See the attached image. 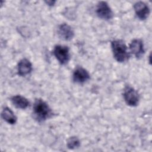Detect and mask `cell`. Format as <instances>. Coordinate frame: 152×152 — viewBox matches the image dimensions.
Masks as SVG:
<instances>
[{"label": "cell", "mask_w": 152, "mask_h": 152, "mask_svg": "<svg viewBox=\"0 0 152 152\" xmlns=\"http://www.w3.org/2000/svg\"><path fill=\"white\" fill-rule=\"evenodd\" d=\"M33 114L35 119L41 122L50 118L52 111L46 102L42 99H36L33 106Z\"/></svg>", "instance_id": "cell-1"}, {"label": "cell", "mask_w": 152, "mask_h": 152, "mask_svg": "<svg viewBox=\"0 0 152 152\" xmlns=\"http://www.w3.org/2000/svg\"><path fill=\"white\" fill-rule=\"evenodd\" d=\"M111 48L113 57L118 62H124L129 58L130 54L128 48L122 40L116 39L112 41Z\"/></svg>", "instance_id": "cell-2"}, {"label": "cell", "mask_w": 152, "mask_h": 152, "mask_svg": "<svg viewBox=\"0 0 152 152\" xmlns=\"http://www.w3.org/2000/svg\"><path fill=\"white\" fill-rule=\"evenodd\" d=\"M123 97L126 104L131 107L137 106L140 102V95L137 91L130 86L125 87Z\"/></svg>", "instance_id": "cell-3"}, {"label": "cell", "mask_w": 152, "mask_h": 152, "mask_svg": "<svg viewBox=\"0 0 152 152\" xmlns=\"http://www.w3.org/2000/svg\"><path fill=\"white\" fill-rule=\"evenodd\" d=\"M53 53L61 65L66 64L70 59L69 49L68 46L64 45H56L53 50Z\"/></svg>", "instance_id": "cell-4"}, {"label": "cell", "mask_w": 152, "mask_h": 152, "mask_svg": "<svg viewBox=\"0 0 152 152\" xmlns=\"http://www.w3.org/2000/svg\"><path fill=\"white\" fill-rule=\"evenodd\" d=\"M96 14L99 18L104 20H110L113 15L110 7L105 1H100L97 3L96 8Z\"/></svg>", "instance_id": "cell-5"}, {"label": "cell", "mask_w": 152, "mask_h": 152, "mask_svg": "<svg viewBox=\"0 0 152 152\" xmlns=\"http://www.w3.org/2000/svg\"><path fill=\"white\" fill-rule=\"evenodd\" d=\"M57 34L59 37L65 41L71 40L74 36V31L72 28L66 23H62L57 28Z\"/></svg>", "instance_id": "cell-6"}, {"label": "cell", "mask_w": 152, "mask_h": 152, "mask_svg": "<svg viewBox=\"0 0 152 152\" xmlns=\"http://www.w3.org/2000/svg\"><path fill=\"white\" fill-rule=\"evenodd\" d=\"M134 10L137 17L141 20H146L150 13L148 6L144 2L138 1L134 4Z\"/></svg>", "instance_id": "cell-7"}, {"label": "cell", "mask_w": 152, "mask_h": 152, "mask_svg": "<svg viewBox=\"0 0 152 152\" xmlns=\"http://www.w3.org/2000/svg\"><path fill=\"white\" fill-rule=\"evenodd\" d=\"M90 78L89 72L82 66H77L72 74V80L78 84H83Z\"/></svg>", "instance_id": "cell-8"}, {"label": "cell", "mask_w": 152, "mask_h": 152, "mask_svg": "<svg viewBox=\"0 0 152 152\" xmlns=\"http://www.w3.org/2000/svg\"><path fill=\"white\" fill-rule=\"evenodd\" d=\"M129 49L131 52L137 59L142 57L145 53L143 42L140 39H135L132 40L129 44Z\"/></svg>", "instance_id": "cell-9"}, {"label": "cell", "mask_w": 152, "mask_h": 152, "mask_svg": "<svg viewBox=\"0 0 152 152\" xmlns=\"http://www.w3.org/2000/svg\"><path fill=\"white\" fill-rule=\"evenodd\" d=\"M32 71V64L31 62L26 59L23 58L21 59L17 65L18 74L20 76H26L29 74Z\"/></svg>", "instance_id": "cell-10"}, {"label": "cell", "mask_w": 152, "mask_h": 152, "mask_svg": "<svg viewBox=\"0 0 152 152\" xmlns=\"http://www.w3.org/2000/svg\"><path fill=\"white\" fill-rule=\"evenodd\" d=\"M11 101L16 108L21 109H26L30 104L28 99L21 95L13 96L11 99Z\"/></svg>", "instance_id": "cell-11"}, {"label": "cell", "mask_w": 152, "mask_h": 152, "mask_svg": "<svg viewBox=\"0 0 152 152\" xmlns=\"http://www.w3.org/2000/svg\"><path fill=\"white\" fill-rule=\"evenodd\" d=\"M1 117L6 122L10 125H14L17 121V118L11 109L8 107H4L1 112Z\"/></svg>", "instance_id": "cell-12"}, {"label": "cell", "mask_w": 152, "mask_h": 152, "mask_svg": "<svg viewBox=\"0 0 152 152\" xmlns=\"http://www.w3.org/2000/svg\"><path fill=\"white\" fill-rule=\"evenodd\" d=\"M66 146L70 150L77 148L80 146V141L79 138L75 136L69 137L67 140Z\"/></svg>", "instance_id": "cell-13"}, {"label": "cell", "mask_w": 152, "mask_h": 152, "mask_svg": "<svg viewBox=\"0 0 152 152\" xmlns=\"http://www.w3.org/2000/svg\"><path fill=\"white\" fill-rule=\"evenodd\" d=\"M45 2L49 5V6H53L55 3L56 2L55 1H46Z\"/></svg>", "instance_id": "cell-14"}]
</instances>
